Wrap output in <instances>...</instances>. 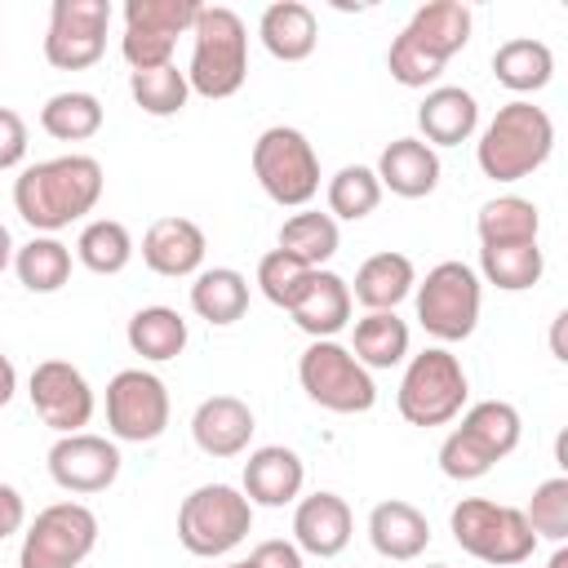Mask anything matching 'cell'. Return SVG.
Segmentation results:
<instances>
[{"label":"cell","mask_w":568,"mask_h":568,"mask_svg":"<svg viewBox=\"0 0 568 568\" xmlns=\"http://www.w3.org/2000/svg\"><path fill=\"white\" fill-rule=\"evenodd\" d=\"M27 155V120L13 106H0V169H13Z\"/></svg>","instance_id":"cell-43"},{"label":"cell","mask_w":568,"mask_h":568,"mask_svg":"<svg viewBox=\"0 0 568 568\" xmlns=\"http://www.w3.org/2000/svg\"><path fill=\"white\" fill-rule=\"evenodd\" d=\"M253 408L240 395H209L195 417H191V435L209 457H235L248 448L253 439Z\"/></svg>","instance_id":"cell-18"},{"label":"cell","mask_w":568,"mask_h":568,"mask_svg":"<svg viewBox=\"0 0 568 568\" xmlns=\"http://www.w3.org/2000/svg\"><path fill=\"white\" fill-rule=\"evenodd\" d=\"M248 564H253V568H302V550H297L293 541L271 537V541H257V546H253Z\"/></svg>","instance_id":"cell-44"},{"label":"cell","mask_w":568,"mask_h":568,"mask_svg":"<svg viewBox=\"0 0 568 568\" xmlns=\"http://www.w3.org/2000/svg\"><path fill=\"white\" fill-rule=\"evenodd\" d=\"M479 244H528L541 231V213L524 195H497L479 209Z\"/></svg>","instance_id":"cell-33"},{"label":"cell","mask_w":568,"mask_h":568,"mask_svg":"<svg viewBox=\"0 0 568 568\" xmlns=\"http://www.w3.org/2000/svg\"><path fill=\"white\" fill-rule=\"evenodd\" d=\"M395 404H399V417L413 426L453 422L466 404V373H462L457 355H448L444 346H426L422 355H413L399 377Z\"/></svg>","instance_id":"cell-7"},{"label":"cell","mask_w":568,"mask_h":568,"mask_svg":"<svg viewBox=\"0 0 568 568\" xmlns=\"http://www.w3.org/2000/svg\"><path fill=\"white\" fill-rule=\"evenodd\" d=\"M377 200H382V182L368 164H342L328 178V213H337V217L359 222L377 209Z\"/></svg>","instance_id":"cell-39"},{"label":"cell","mask_w":568,"mask_h":568,"mask_svg":"<svg viewBox=\"0 0 568 568\" xmlns=\"http://www.w3.org/2000/svg\"><path fill=\"white\" fill-rule=\"evenodd\" d=\"M288 315H293V324H297L302 333H311L315 342L333 337V333L346 328V320H351V288H346V280L333 275V271H315L311 284L302 288V297L288 306Z\"/></svg>","instance_id":"cell-23"},{"label":"cell","mask_w":568,"mask_h":568,"mask_svg":"<svg viewBox=\"0 0 568 568\" xmlns=\"http://www.w3.org/2000/svg\"><path fill=\"white\" fill-rule=\"evenodd\" d=\"M106 426L115 439L151 444L169 426V390L146 368H120L106 382Z\"/></svg>","instance_id":"cell-13"},{"label":"cell","mask_w":568,"mask_h":568,"mask_svg":"<svg viewBox=\"0 0 568 568\" xmlns=\"http://www.w3.org/2000/svg\"><path fill=\"white\" fill-rule=\"evenodd\" d=\"M430 568H448V564H430Z\"/></svg>","instance_id":"cell-51"},{"label":"cell","mask_w":568,"mask_h":568,"mask_svg":"<svg viewBox=\"0 0 568 568\" xmlns=\"http://www.w3.org/2000/svg\"><path fill=\"white\" fill-rule=\"evenodd\" d=\"M191 311L209 324H235L248 311V280L235 266H209L191 284Z\"/></svg>","instance_id":"cell-28"},{"label":"cell","mask_w":568,"mask_h":568,"mask_svg":"<svg viewBox=\"0 0 568 568\" xmlns=\"http://www.w3.org/2000/svg\"><path fill=\"white\" fill-rule=\"evenodd\" d=\"M280 248L306 266L320 271V262H328L337 253V222L333 213H293L280 226Z\"/></svg>","instance_id":"cell-37"},{"label":"cell","mask_w":568,"mask_h":568,"mask_svg":"<svg viewBox=\"0 0 568 568\" xmlns=\"http://www.w3.org/2000/svg\"><path fill=\"white\" fill-rule=\"evenodd\" d=\"M555 146V124L541 106L515 98L506 106H497V115L488 120L484 138H479V169L493 182H519L524 173H532Z\"/></svg>","instance_id":"cell-4"},{"label":"cell","mask_w":568,"mask_h":568,"mask_svg":"<svg viewBox=\"0 0 568 568\" xmlns=\"http://www.w3.org/2000/svg\"><path fill=\"white\" fill-rule=\"evenodd\" d=\"M466 40H470V9L462 0H426L390 40L386 67L399 84L422 89L444 71V62L457 49H466Z\"/></svg>","instance_id":"cell-2"},{"label":"cell","mask_w":568,"mask_h":568,"mask_svg":"<svg viewBox=\"0 0 568 568\" xmlns=\"http://www.w3.org/2000/svg\"><path fill=\"white\" fill-rule=\"evenodd\" d=\"M528 528L537 537H550V541H564L568 537V479L555 475V479H541L532 488V501L524 510Z\"/></svg>","instance_id":"cell-41"},{"label":"cell","mask_w":568,"mask_h":568,"mask_svg":"<svg viewBox=\"0 0 568 568\" xmlns=\"http://www.w3.org/2000/svg\"><path fill=\"white\" fill-rule=\"evenodd\" d=\"M124 337H129V351L142 359H173L186 346V320L173 306H142L133 311Z\"/></svg>","instance_id":"cell-30"},{"label":"cell","mask_w":568,"mask_h":568,"mask_svg":"<svg viewBox=\"0 0 568 568\" xmlns=\"http://www.w3.org/2000/svg\"><path fill=\"white\" fill-rule=\"evenodd\" d=\"M98 541V515L84 501H53L44 506L18 550L22 568H75Z\"/></svg>","instance_id":"cell-11"},{"label":"cell","mask_w":568,"mask_h":568,"mask_svg":"<svg viewBox=\"0 0 568 568\" xmlns=\"http://www.w3.org/2000/svg\"><path fill=\"white\" fill-rule=\"evenodd\" d=\"M311 275H315V266L288 257L284 248H271V253H262V262H257V284H262L266 302H275V306H284V311L302 297V288L311 284Z\"/></svg>","instance_id":"cell-40"},{"label":"cell","mask_w":568,"mask_h":568,"mask_svg":"<svg viewBox=\"0 0 568 568\" xmlns=\"http://www.w3.org/2000/svg\"><path fill=\"white\" fill-rule=\"evenodd\" d=\"M200 4L195 0H129L124 4V58L133 71H151V67H169L173 62V44L182 31L195 27Z\"/></svg>","instance_id":"cell-12"},{"label":"cell","mask_w":568,"mask_h":568,"mask_svg":"<svg viewBox=\"0 0 568 568\" xmlns=\"http://www.w3.org/2000/svg\"><path fill=\"white\" fill-rule=\"evenodd\" d=\"M22 519H27L22 493H18L13 484H0V541H4L9 532H18V528H22Z\"/></svg>","instance_id":"cell-45"},{"label":"cell","mask_w":568,"mask_h":568,"mask_svg":"<svg viewBox=\"0 0 568 568\" xmlns=\"http://www.w3.org/2000/svg\"><path fill=\"white\" fill-rule=\"evenodd\" d=\"M40 129L58 142H84L102 129V102L84 89H62L40 106Z\"/></svg>","instance_id":"cell-32"},{"label":"cell","mask_w":568,"mask_h":568,"mask_svg":"<svg viewBox=\"0 0 568 568\" xmlns=\"http://www.w3.org/2000/svg\"><path fill=\"white\" fill-rule=\"evenodd\" d=\"M564 324H568V311H559V315H555V328H550V346H555V359H568V351H564Z\"/></svg>","instance_id":"cell-47"},{"label":"cell","mask_w":568,"mask_h":568,"mask_svg":"<svg viewBox=\"0 0 568 568\" xmlns=\"http://www.w3.org/2000/svg\"><path fill=\"white\" fill-rule=\"evenodd\" d=\"M302 457L284 444H262L244 462V497L257 506H288L302 493Z\"/></svg>","instance_id":"cell-20"},{"label":"cell","mask_w":568,"mask_h":568,"mask_svg":"<svg viewBox=\"0 0 568 568\" xmlns=\"http://www.w3.org/2000/svg\"><path fill=\"white\" fill-rule=\"evenodd\" d=\"M49 475L67 493H102L120 475V448L89 430L58 435L49 448Z\"/></svg>","instance_id":"cell-16"},{"label":"cell","mask_w":568,"mask_h":568,"mask_svg":"<svg viewBox=\"0 0 568 568\" xmlns=\"http://www.w3.org/2000/svg\"><path fill=\"white\" fill-rule=\"evenodd\" d=\"M142 262L155 271V275H191L200 271L204 262V231L200 222L182 217V213H164L146 226L142 235Z\"/></svg>","instance_id":"cell-17"},{"label":"cell","mask_w":568,"mask_h":568,"mask_svg":"<svg viewBox=\"0 0 568 568\" xmlns=\"http://www.w3.org/2000/svg\"><path fill=\"white\" fill-rule=\"evenodd\" d=\"M257 36H262V44H266L275 58L297 62V58H306V53L315 49L320 27H315L311 4H302V0H275V4L262 9Z\"/></svg>","instance_id":"cell-26"},{"label":"cell","mask_w":568,"mask_h":568,"mask_svg":"<svg viewBox=\"0 0 568 568\" xmlns=\"http://www.w3.org/2000/svg\"><path fill=\"white\" fill-rule=\"evenodd\" d=\"M13 271L31 293H58L71 280V248L53 235H36L13 253Z\"/></svg>","instance_id":"cell-35"},{"label":"cell","mask_w":568,"mask_h":568,"mask_svg":"<svg viewBox=\"0 0 568 568\" xmlns=\"http://www.w3.org/2000/svg\"><path fill=\"white\" fill-rule=\"evenodd\" d=\"M368 537H373L377 555H386V559H417L426 550V541H430V524L413 501L390 497V501L373 506Z\"/></svg>","instance_id":"cell-24"},{"label":"cell","mask_w":568,"mask_h":568,"mask_svg":"<svg viewBox=\"0 0 568 568\" xmlns=\"http://www.w3.org/2000/svg\"><path fill=\"white\" fill-rule=\"evenodd\" d=\"M297 382L302 390L328 408V413H368L373 399H377V386L368 377V368L333 337L324 342H311L297 359Z\"/></svg>","instance_id":"cell-9"},{"label":"cell","mask_w":568,"mask_h":568,"mask_svg":"<svg viewBox=\"0 0 568 568\" xmlns=\"http://www.w3.org/2000/svg\"><path fill=\"white\" fill-rule=\"evenodd\" d=\"M102 195V164L93 155H58L18 173L13 209L36 231H62L84 217Z\"/></svg>","instance_id":"cell-1"},{"label":"cell","mask_w":568,"mask_h":568,"mask_svg":"<svg viewBox=\"0 0 568 568\" xmlns=\"http://www.w3.org/2000/svg\"><path fill=\"white\" fill-rule=\"evenodd\" d=\"M439 470H444L448 479H479V475L493 470V462H488L462 430H453V435L439 444Z\"/></svg>","instance_id":"cell-42"},{"label":"cell","mask_w":568,"mask_h":568,"mask_svg":"<svg viewBox=\"0 0 568 568\" xmlns=\"http://www.w3.org/2000/svg\"><path fill=\"white\" fill-rule=\"evenodd\" d=\"M253 528V501L231 484H200L178 506V541L191 555H226Z\"/></svg>","instance_id":"cell-6"},{"label":"cell","mask_w":568,"mask_h":568,"mask_svg":"<svg viewBox=\"0 0 568 568\" xmlns=\"http://www.w3.org/2000/svg\"><path fill=\"white\" fill-rule=\"evenodd\" d=\"M373 173H377V182L390 186L395 195L422 200V195H430L435 182H439V155H435V146H426L422 138H395V142H386V151H382V160H377Z\"/></svg>","instance_id":"cell-21"},{"label":"cell","mask_w":568,"mask_h":568,"mask_svg":"<svg viewBox=\"0 0 568 568\" xmlns=\"http://www.w3.org/2000/svg\"><path fill=\"white\" fill-rule=\"evenodd\" d=\"M75 253H80V262H84L93 275H115V271H124L129 257H133V235H129L124 222L98 217V222H89V226L80 231Z\"/></svg>","instance_id":"cell-36"},{"label":"cell","mask_w":568,"mask_h":568,"mask_svg":"<svg viewBox=\"0 0 568 568\" xmlns=\"http://www.w3.org/2000/svg\"><path fill=\"white\" fill-rule=\"evenodd\" d=\"M448 528H453V537L466 555H475L484 564H497V568L524 564L537 546V532L528 528L524 510L488 501V497H462L448 515Z\"/></svg>","instance_id":"cell-5"},{"label":"cell","mask_w":568,"mask_h":568,"mask_svg":"<svg viewBox=\"0 0 568 568\" xmlns=\"http://www.w3.org/2000/svg\"><path fill=\"white\" fill-rule=\"evenodd\" d=\"M226 568H253V564H248V559H240V564H226Z\"/></svg>","instance_id":"cell-50"},{"label":"cell","mask_w":568,"mask_h":568,"mask_svg":"<svg viewBox=\"0 0 568 568\" xmlns=\"http://www.w3.org/2000/svg\"><path fill=\"white\" fill-rule=\"evenodd\" d=\"M129 93L146 115H178L186 106V71L169 67H151V71H129Z\"/></svg>","instance_id":"cell-38"},{"label":"cell","mask_w":568,"mask_h":568,"mask_svg":"<svg viewBox=\"0 0 568 568\" xmlns=\"http://www.w3.org/2000/svg\"><path fill=\"white\" fill-rule=\"evenodd\" d=\"M546 568H568V550H564V546H559V550H555V555H550V564H546Z\"/></svg>","instance_id":"cell-49"},{"label":"cell","mask_w":568,"mask_h":568,"mask_svg":"<svg viewBox=\"0 0 568 568\" xmlns=\"http://www.w3.org/2000/svg\"><path fill=\"white\" fill-rule=\"evenodd\" d=\"M479 266L488 275V284L506 288V293H519V288H532L546 271V257L537 248V240L528 244H479Z\"/></svg>","instance_id":"cell-34"},{"label":"cell","mask_w":568,"mask_h":568,"mask_svg":"<svg viewBox=\"0 0 568 568\" xmlns=\"http://www.w3.org/2000/svg\"><path fill=\"white\" fill-rule=\"evenodd\" d=\"M13 262V240H9V226L0 222V271Z\"/></svg>","instance_id":"cell-48"},{"label":"cell","mask_w":568,"mask_h":568,"mask_svg":"<svg viewBox=\"0 0 568 568\" xmlns=\"http://www.w3.org/2000/svg\"><path fill=\"white\" fill-rule=\"evenodd\" d=\"M293 537H297V550L320 555V559H333L351 541V506L337 493H311V497H302L297 510H293Z\"/></svg>","instance_id":"cell-19"},{"label":"cell","mask_w":568,"mask_h":568,"mask_svg":"<svg viewBox=\"0 0 568 568\" xmlns=\"http://www.w3.org/2000/svg\"><path fill=\"white\" fill-rule=\"evenodd\" d=\"M488 462H501L506 453H515V444H519V413H515V404H506V399H479L466 417H462V426H457Z\"/></svg>","instance_id":"cell-31"},{"label":"cell","mask_w":568,"mask_h":568,"mask_svg":"<svg viewBox=\"0 0 568 568\" xmlns=\"http://www.w3.org/2000/svg\"><path fill=\"white\" fill-rule=\"evenodd\" d=\"M13 386H18V373H13V359L0 351V408L13 399Z\"/></svg>","instance_id":"cell-46"},{"label":"cell","mask_w":568,"mask_h":568,"mask_svg":"<svg viewBox=\"0 0 568 568\" xmlns=\"http://www.w3.org/2000/svg\"><path fill=\"white\" fill-rule=\"evenodd\" d=\"M106 22H111L106 0H53L49 31H44L49 67H58V71L93 67L106 49Z\"/></svg>","instance_id":"cell-14"},{"label":"cell","mask_w":568,"mask_h":568,"mask_svg":"<svg viewBox=\"0 0 568 568\" xmlns=\"http://www.w3.org/2000/svg\"><path fill=\"white\" fill-rule=\"evenodd\" d=\"M475 120H479L475 93L462 89V84H439L417 106V124L426 133V146H457V142H466L475 133Z\"/></svg>","instance_id":"cell-22"},{"label":"cell","mask_w":568,"mask_h":568,"mask_svg":"<svg viewBox=\"0 0 568 568\" xmlns=\"http://www.w3.org/2000/svg\"><path fill=\"white\" fill-rule=\"evenodd\" d=\"M27 395H31L36 417L44 426H53L58 435H75L93 417V390H89L84 373L75 364H67V359H40L31 368Z\"/></svg>","instance_id":"cell-15"},{"label":"cell","mask_w":568,"mask_h":568,"mask_svg":"<svg viewBox=\"0 0 568 568\" xmlns=\"http://www.w3.org/2000/svg\"><path fill=\"white\" fill-rule=\"evenodd\" d=\"M550 71H555V53H550V44L537 40V36H510V40H501V44L493 49V75H497L506 89H515V93L541 89V84L550 80Z\"/></svg>","instance_id":"cell-27"},{"label":"cell","mask_w":568,"mask_h":568,"mask_svg":"<svg viewBox=\"0 0 568 568\" xmlns=\"http://www.w3.org/2000/svg\"><path fill=\"white\" fill-rule=\"evenodd\" d=\"M253 173L275 204H306L320 191V155L293 124H271L253 142Z\"/></svg>","instance_id":"cell-8"},{"label":"cell","mask_w":568,"mask_h":568,"mask_svg":"<svg viewBox=\"0 0 568 568\" xmlns=\"http://www.w3.org/2000/svg\"><path fill=\"white\" fill-rule=\"evenodd\" d=\"M413 284H417L413 257L395 253V248H382V253L359 262V271H355V302L368 306V311H395L408 297Z\"/></svg>","instance_id":"cell-25"},{"label":"cell","mask_w":568,"mask_h":568,"mask_svg":"<svg viewBox=\"0 0 568 568\" xmlns=\"http://www.w3.org/2000/svg\"><path fill=\"white\" fill-rule=\"evenodd\" d=\"M351 355L364 368H390V364H399L408 355V324L395 311H368L364 320H355Z\"/></svg>","instance_id":"cell-29"},{"label":"cell","mask_w":568,"mask_h":568,"mask_svg":"<svg viewBox=\"0 0 568 568\" xmlns=\"http://www.w3.org/2000/svg\"><path fill=\"white\" fill-rule=\"evenodd\" d=\"M191 36H195V49H191L186 84L204 98H231L248 75L244 18L231 4H200Z\"/></svg>","instance_id":"cell-3"},{"label":"cell","mask_w":568,"mask_h":568,"mask_svg":"<svg viewBox=\"0 0 568 568\" xmlns=\"http://www.w3.org/2000/svg\"><path fill=\"white\" fill-rule=\"evenodd\" d=\"M417 320L439 342H462L479 324V275L466 262H439L417 284Z\"/></svg>","instance_id":"cell-10"}]
</instances>
